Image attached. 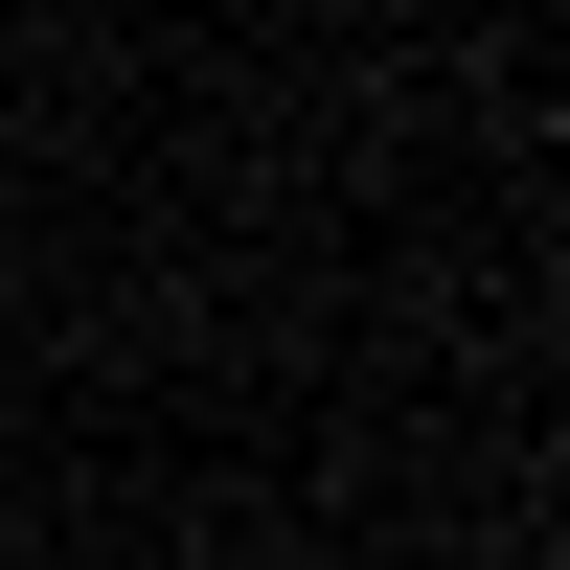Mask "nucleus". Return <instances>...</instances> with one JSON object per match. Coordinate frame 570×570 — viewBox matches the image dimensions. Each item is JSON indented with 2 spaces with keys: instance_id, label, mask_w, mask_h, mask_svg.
<instances>
[]
</instances>
